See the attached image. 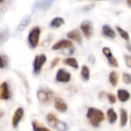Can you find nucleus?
Instances as JSON below:
<instances>
[{"label": "nucleus", "instance_id": "f257e3e1", "mask_svg": "<svg viewBox=\"0 0 131 131\" xmlns=\"http://www.w3.org/2000/svg\"><path fill=\"white\" fill-rule=\"evenodd\" d=\"M87 117L94 127H98L105 119L104 114L101 110L95 107H89L87 111Z\"/></svg>", "mask_w": 131, "mask_h": 131}, {"label": "nucleus", "instance_id": "f03ea898", "mask_svg": "<svg viewBox=\"0 0 131 131\" xmlns=\"http://www.w3.org/2000/svg\"><path fill=\"white\" fill-rule=\"evenodd\" d=\"M40 35H41V28L38 26L33 27L30 31V32L28 33V41L31 48H35L38 46L39 43Z\"/></svg>", "mask_w": 131, "mask_h": 131}, {"label": "nucleus", "instance_id": "7ed1b4c3", "mask_svg": "<svg viewBox=\"0 0 131 131\" xmlns=\"http://www.w3.org/2000/svg\"><path fill=\"white\" fill-rule=\"evenodd\" d=\"M46 61H47V57L44 54H38L35 56L33 62V71L35 74H38L41 72L42 67L45 64Z\"/></svg>", "mask_w": 131, "mask_h": 131}, {"label": "nucleus", "instance_id": "20e7f679", "mask_svg": "<svg viewBox=\"0 0 131 131\" xmlns=\"http://www.w3.org/2000/svg\"><path fill=\"white\" fill-rule=\"evenodd\" d=\"M53 94V91L49 89H40L37 92V98L40 102L48 104L51 100Z\"/></svg>", "mask_w": 131, "mask_h": 131}, {"label": "nucleus", "instance_id": "39448f33", "mask_svg": "<svg viewBox=\"0 0 131 131\" xmlns=\"http://www.w3.org/2000/svg\"><path fill=\"white\" fill-rule=\"evenodd\" d=\"M81 30L84 36L87 38H90L93 35V25L91 21L86 20L81 22Z\"/></svg>", "mask_w": 131, "mask_h": 131}, {"label": "nucleus", "instance_id": "423d86ee", "mask_svg": "<svg viewBox=\"0 0 131 131\" xmlns=\"http://www.w3.org/2000/svg\"><path fill=\"white\" fill-rule=\"evenodd\" d=\"M71 74L70 72L67 71L65 69L61 68L57 71L55 79L58 82L61 83H68L71 81Z\"/></svg>", "mask_w": 131, "mask_h": 131}, {"label": "nucleus", "instance_id": "0eeeda50", "mask_svg": "<svg viewBox=\"0 0 131 131\" xmlns=\"http://www.w3.org/2000/svg\"><path fill=\"white\" fill-rule=\"evenodd\" d=\"M24 116V110L22 107H18L14 115L12 118V125L14 128L17 127L20 121H21L22 117Z\"/></svg>", "mask_w": 131, "mask_h": 131}, {"label": "nucleus", "instance_id": "6e6552de", "mask_svg": "<svg viewBox=\"0 0 131 131\" xmlns=\"http://www.w3.org/2000/svg\"><path fill=\"white\" fill-rule=\"evenodd\" d=\"M11 97V91L7 82L4 81L0 84V98L2 100H8Z\"/></svg>", "mask_w": 131, "mask_h": 131}, {"label": "nucleus", "instance_id": "1a4fd4ad", "mask_svg": "<svg viewBox=\"0 0 131 131\" xmlns=\"http://www.w3.org/2000/svg\"><path fill=\"white\" fill-rule=\"evenodd\" d=\"M72 47H73V43L71 41L68 40V39H62L56 42L52 46V50L57 51V50H60L62 48H72Z\"/></svg>", "mask_w": 131, "mask_h": 131}, {"label": "nucleus", "instance_id": "9d476101", "mask_svg": "<svg viewBox=\"0 0 131 131\" xmlns=\"http://www.w3.org/2000/svg\"><path fill=\"white\" fill-rule=\"evenodd\" d=\"M54 107L57 111L61 113H64L68 111V104L61 97H56L54 99Z\"/></svg>", "mask_w": 131, "mask_h": 131}, {"label": "nucleus", "instance_id": "9b49d317", "mask_svg": "<svg viewBox=\"0 0 131 131\" xmlns=\"http://www.w3.org/2000/svg\"><path fill=\"white\" fill-rule=\"evenodd\" d=\"M102 34L104 37L114 39L117 37L116 31L109 25H104L102 27Z\"/></svg>", "mask_w": 131, "mask_h": 131}, {"label": "nucleus", "instance_id": "f8f14e48", "mask_svg": "<svg viewBox=\"0 0 131 131\" xmlns=\"http://www.w3.org/2000/svg\"><path fill=\"white\" fill-rule=\"evenodd\" d=\"M67 37L69 39L78 42V44L82 43V36H81V31L78 29H74V30L69 31L67 34Z\"/></svg>", "mask_w": 131, "mask_h": 131}, {"label": "nucleus", "instance_id": "ddd939ff", "mask_svg": "<svg viewBox=\"0 0 131 131\" xmlns=\"http://www.w3.org/2000/svg\"><path fill=\"white\" fill-rule=\"evenodd\" d=\"M117 98L121 102H127L130 98V94L124 89H119L117 91Z\"/></svg>", "mask_w": 131, "mask_h": 131}, {"label": "nucleus", "instance_id": "4468645a", "mask_svg": "<svg viewBox=\"0 0 131 131\" xmlns=\"http://www.w3.org/2000/svg\"><path fill=\"white\" fill-rule=\"evenodd\" d=\"M63 63L68 66H70L74 69H78L79 68V64H78V62L77 61L76 58H71V57H69V58H66L63 60Z\"/></svg>", "mask_w": 131, "mask_h": 131}, {"label": "nucleus", "instance_id": "2eb2a0df", "mask_svg": "<svg viewBox=\"0 0 131 131\" xmlns=\"http://www.w3.org/2000/svg\"><path fill=\"white\" fill-rule=\"evenodd\" d=\"M64 24V20L61 17L54 18L50 22V27L52 28H58Z\"/></svg>", "mask_w": 131, "mask_h": 131}, {"label": "nucleus", "instance_id": "dca6fc26", "mask_svg": "<svg viewBox=\"0 0 131 131\" xmlns=\"http://www.w3.org/2000/svg\"><path fill=\"white\" fill-rule=\"evenodd\" d=\"M119 74L116 71H112L109 74V81L113 87H116L118 84Z\"/></svg>", "mask_w": 131, "mask_h": 131}, {"label": "nucleus", "instance_id": "f3484780", "mask_svg": "<svg viewBox=\"0 0 131 131\" xmlns=\"http://www.w3.org/2000/svg\"><path fill=\"white\" fill-rule=\"evenodd\" d=\"M107 118H108L109 123L111 124H115L117 120V114L116 111L113 108H110L107 111Z\"/></svg>", "mask_w": 131, "mask_h": 131}, {"label": "nucleus", "instance_id": "a211bd4d", "mask_svg": "<svg viewBox=\"0 0 131 131\" xmlns=\"http://www.w3.org/2000/svg\"><path fill=\"white\" fill-rule=\"evenodd\" d=\"M81 75L84 81H88L90 79V69L87 65H83L81 67Z\"/></svg>", "mask_w": 131, "mask_h": 131}, {"label": "nucleus", "instance_id": "6ab92c4d", "mask_svg": "<svg viewBox=\"0 0 131 131\" xmlns=\"http://www.w3.org/2000/svg\"><path fill=\"white\" fill-rule=\"evenodd\" d=\"M30 21H31V16L28 15V16L25 17V18L21 21V22L18 24V30L20 31H22V30H24V29L28 25V24L30 23Z\"/></svg>", "mask_w": 131, "mask_h": 131}, {"label": "nucleus", "instance_id": "aec40b11", "mask_svg": "<svg viewBox=\"0 0 131 131\" xmlns=\"http://www.w3.org/2000/svg\"><path fill=\"white\" fill-rule=\"evenodd\" d=\"M46 120H47V122L49 125H51V127H55L56 124L58 122V119L57 118V117L52 114V113H49L47 117H46Z\"/></svg>", "mask_w": 131, "mask_h": 131}, {"label": "nucleus", "instance_id": "412c9836", "mask_svg": "<svg viewBox=\"0 0 131 131\" xmlns=\"http://www.w3.org/2000/svg\"><path fill=\"white\" fill-rule=\"evenodd\" d=\"M128 121V114L127 111L125 109L121 110V127H125Z\"/></svg>", "mask_w": 131, "mask_h": 131}, {"label": "nucleus", "instance_id": "4be33fe9", "mask_svg": "<svg viewBox=\"0 0 131 131\" xmlns=\"http://www.w3.org/2000/svg\"><path fill=\"white\" fill-rule=\"evenodd\" d=\"M116 29H117L118 34L120 35V36L123 39H124L127 41H130V35H129V33L127 31H125L124 28H122L120 26H117L116 27Z\"/></svg>", "mask_w": 131, "mask_h": 131}, {"label": "nucleus", "instance_id": "5701e85b", "mask_svg": "<svg viewBox=\"0 0 131 131\" xmlns=\"http://www.w3.org/2000/svg\"><path fill=\"white\" fill-rule=\"evenodd\" d=\"M31 124H32V128H33L34 131H51L48 128L41 125L36 121H33Z\"/></svg>", "mask_w": 131, "mask_h": 131}, {"label": "nucleus", "instance_id": "b1692460", "mask_svg": "<svg viewBox=\"0 0 131 131\" xmlns=\"http://www.w3.org/2000/svg\"><path fill=\"white\" fill-rule=\"evenodd\" d=\"M57 128V130L59 131H67L68 130V124L63 121H58V122L56 124L55 127Z\"/></svg>", "mask_w": 131, "mask_h": 131}, {"label": "nucleus", "instance_id": "393cba45", "mask_svg": "<svg viewBox=\"0 0 131 131\" xmlns=\"http://www.w3.org/2000/svg\"><path fill=\"white\" fill-rule=\"evenodd\" d=\"M107 60H108V62H109V64L111 65V66H113V67H115V68H117V67H118V61H117V60L113 56V54H111V55H110V56H108L107 58Z\"/></svg>", "mask_w": 131, "mask_h": 131}, {"label": "nucleus", "instance_id": "a878e982", "mask_svg": "<svg viewBox=\"0 0 131 131\" xmlns=\"http://www.w3.org/2000/svg\"><path fill=\"white\" fill-rule=\"evenodd\" d=\"M123 81L126 84H131V74L129 73H123L122 75Z\"/></svg>", "mask_w": 131, "mask_h": 131}, {"label": "nucleus", "instance_id": "bb28decb", "mask_svg": "<svg viewBox=\"0 0 131 131\" xmlns=\"http://www.w3.org/2000/svg\"><path fill=\"white\" fill-rule=\"evenodd\" d=\"M107 97L109 102H110L111 104H115V103L117 102V97H116V96H115L114 94H111V93L107 94Z\"/></svg>", "mask_w": 131, "mask_h": 131}, {"label": "nucleus", "instance_id": "cd10ccee", "mask_svg": "<svg viewBox=\"0 0 131 131\" xmlns=\"http://www.w3.org/2000/svg\"><path fill=\"white\" fill-rule=\"evenodd\" d=\"M102 51H103V54L105 55L106 58H107L108 56H110V55L112 54L111 50V48H108V47H104V48H102Z\"/></svg>", "mask_w": 131, "mask_h": 131}, {"label": "nucleus", "instance_id": "c85d7f7f", "mask_svg": "<svg viewBox=\"0 0 131 131\" xmlns=\"http://www.w3.org/2000/svg\"><path fill=\"white\" fill-rule=\"evenodd\" d=\"M124 61H125V64H127V66L131 68V55H128V54H126L124 56Z\"/></svg>", "mask_w": 131, "mask_h": 131}, {"label": "nucleus", "instance_id": "c756f323", "mask_svg": "<svg viewBox=\"0 0 131 131\" xmlns=\"http://www.w3.org/2000/svg\"><path fill=\"white\" fill-rule=\"evenodd\" d=\"M60 61H61L60 58H55L51 61V67L52 68H54L55 66H57V65L58 64V63H59Z\"/></svg>", "mask_w": 131, "mask_h": 131}, {"label": "nucleus", "instance_id": "7c9ffc66", "mask_svg": "<svg viewBox=\"0 0 131 131\" xmlns=\"http://www.w3.org/2000/svg\"><path fill=\"white\" fill-rule=\"evenodd\" d=\"M94 7V4H91V5H86V6H84V8H83V10H84V12H88V11L92 9Z\"/></svg>", "mask_w": 131, "mask_h": 131}, {"label": "nucleus", "instance_id": "2f4dec72", "mask_svg": "<svg viewBox=\"0 0 131 131\" xmlns=\"http://www.w3.org/2000/svg\"><path fill=\"white\" fill-rule=\"evenodd\" d=\"M5 66V61L3 59V58L0 55V68H4Z\"/></svg>", "mask_w": 131, "mask_h": 131}, {"label": "nucleus", "instance_id": "473e14b6", "mask_svg": "<svg viewBox=\"0 0 131 131\" xmlns=\"http://www.w3.org/2000/svg\"><path fill=\"white\" fill-rule=\"evenodd\" d=\"M127 51H129V52H130L131 53V43L130 42H128L127 44Z\"/></svg>", "mask_w": 131, "mask_h": 131}, {"label": "nucleus", "instance_id": "72a5a7b5", "mask_svg": "<svg viewBox=\"0 0 131 131\" xmlns=\"http://www.w3.org/2000/svg\"><path fill=\"white\" fill-rule=\"evenodd\" d=\"M88 59H89V61H91V63H94V62L95 61V58H94V57L93 55H91V56L89 57Z\"/></svg>", "mask_w": 131, "mask_h": 131}, {"label": "nucleus", "instance_id": "f704fd0d", "mask_svg": "<svg viewBox=\"0 0 131 131\" xmlns=\"http://www.w3.org/2000/svg\"><path fill=\"white\" fill-rule=\"evenodd\" d=\"M126 2H127V5L131 8V0H126Z\"/></svg>", "mask_w": 131, "mask_h": 131}, {"label": "nucleus", "instance_id": "c9c22d12", "mask_svg": "<svg viewBox=\"0 0 131 131\" xmlns=\"http://www.w3.org/2000/svg\"><path fill=\"white\" fill-rule=\"evenodd\" d=\"M5 0H0V3H2Z\"/></svg>", "mask_w": 131, "mask_h": 131}, {"label": "nucleus", "instance_id": "e433bc0d", "mask_svg": "<svg viewBox=\"0 0 131 131\" xmlns=\"http://www.w3.org/2000/svg\"><path fill=\"white\" fill-rule=\"evenodd\" d=\"M130 125H131V117H130Z\"/></svg>", "mask_w": 131, "mask_h": 131}]
</instances>
